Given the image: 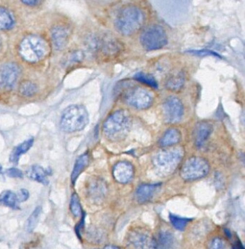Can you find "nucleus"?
Wrapping results in <instances>:
<instances>
[{
    "label": "nucleus",
    "mask_w": 245,
    "mask_h": 249,
    "mask_svg": "<svg viewBox=\"0 0 245 249\" xmlns=\"http://www.w3.org/2000/svg\"><path fill=\"white\" fill-rule=\"evenodd\" d=\"M18 199L19 202H26L29 198V192L27 189H21L19 190L18 193L17 195Z\"/></svg>",
    "instance_id": "72a5a7b5"
},
{
    "label": "nucleus",
    "mask_w": 245,
    "mask_h": 249,
    "mask_svg": "<svg viewBox=\"0 0 245 249\" xmlns=\"http://www.w3.org/2000/svg\"><path fill=\"white\" fill-rule=\"evenodd\" d=\"M38 88L36 84L31 81H25L20 84L19 91L21 95L26 97H32L37 92Z\"/></svg>",
    "instance_id": "c756f323"
},
{
    "label": "nucleus",
    "mask_w": 245,
    "mask_h": 249,
    "mask_svg": "<svg viewBox=\"0 0 245 249\" xmlns=\"http://www.w3.org/2000/svg\"><path fill=\"white\" fill-rule=\"evenodd\" d=\"M213 126L209 122H202L197 124L193 132L194 144L195 147L201 148L212 133Z\"/></svg>",
    "instance_id": "2eb2a0df"
},
{
    "label": "nucleus",
    "mask_w": 245,
    "mask_h": 249,
    "mask_svg": "<svg viewBox=\"0 0 245 249\" xmlns=\"http://www.w3.org/2000/svg\"><path fill=\"white\" fill-rule=\"evenodd\" d=\"M169 220H170L171 224L176 230H179V231H183L188 223L192 221V219L169 213Z\"/></svg>",
    "instance_id": "c85d7f7f"
},
{
    "label": "nucleus",
    "mask_w": 245,
    "mask_h": 249,
    "mask_svg": "<svg viewBox=\"0 0 245 249\" xmlns=\"http://www.w3.org/2000/svg\"><path fill=\"white\" fill-rule=\"evenodd\" d=\"M50 49L47 42L38 36H28L20 42L18 52L22 59L29 63H36L46 57Z\"/></svg>",
    "instance_id": "7ed1b4c3"
},
{
    "label": "nucleus",
    "mask_w": 245,
    "mask_h": 249,
    "mask_svg": "<svg viewBox=\"0 0 245 249\" xmlns=\"http://www.w3.org/2000/svg\"><path fill=\"white\" fill-rule=\"evenodd\" d=\"M134 78L136 81H139V82L141 83L144 85L148 86V87L155 89L158 88L157 81L155 79L153 75H150V74L144 73L142 72H138L134 75Z\"/></svg>",
    "instance_id": "bb28decb"
},
{
    "label": "nucleus",
    "mask_w": 245,
    "mask_h": 249,
    "mask_svg": "<svg viewBox=\"0 0 245 249\" xmlns=\"http://www.w3.org/2000/svg\"><path fill=\"white\" fill-rule=\"evenodd\" d=\"M89 162H90V155H89L88 152L84 153L77 159L74 163L72 172H71V178H70L73 186L75 185L76 181L80 174L88 166Z\"/></svg>",
    "instance_id": "412c9836"
},
{
    "label": "nucleus",
    "mask_w": 245,
    "mask_h": 249,
    "mask_svg": "<svg viewBox=\"0 0 245 249\" xmlns=\"http://www.w3.org/2000/svg\"><path fill=\"white\" fill-rule=\"evenodd\" d=\"M0 205L13 210L20 209L17 195L10 190H4L0 194Z\"/></svg>",
    "instance_id": "4be33fe9"
},
{
    "label": "nucleus",
    "mask_w": 245,
    "mask_h": 249,
    "mask_svg": "<svg viewBox=\"0 0 245 249\" xmlns=\"http://www.w3.org/2000/svg\"><path fill=\"white\" fill-rule=\"evenodd\" d=\"M88 194L90 199L95 202H102L105 199L107 192L106 183L103 180H93L88 188Z\"/></svg>",
    "instance_id": "f3484780"
},
{
    "label": "nucleus",
    "mask_w": 245,
    "mask_h": 249,
    "mask_svg": "<svg viewBox=\"0 0 245 249\" xmlns=\"http://www.w3.org/2000/svg\"><path fill=\"white\" fill-rule=\"evenodd\" d=\"M128 242L134 249H154L155 239L148 233L142 231H131L128 236Z\"/></svg>",
    "instance_id": "ddd939ff"
},
{
    "label": "nucleus",
    "mask_w": 245,
    "mask_h": 249,
    "mask_svg": "<svg viewBox=\"0 0 245 249\" xmlns=\"http://www.w3.org/2000/svg\"><path fill=\"white\" fill-rule=\"evenodd\" d=\"M161 183H143L135 192L136 200L140 204L150 202L160 191Z\"/></svg>",
    "instance_id": "4468645a"
},
{
    "label": "nucleus",
    "mask_w": 245,
    "mask_h": 249,
    "mask_svg": "<svg viewBox=\"0 0 245 249\" xmlns=\"http://www.w3.org/2000/svg\"><path fill=\"white\" fill-rule=\"evenodd\" d=\"M70 209L71 214L76 218L82 216L83 209L80 204V198L77 193H73L70 199Z\"/></svg>",
    "instance_id": "cd10ccee"
},
{
    "label": "nucleus",
    "mask_w": 245,
    "mask_h": 249,
    "mask_svg": "<svg viewBox=\"0 0 245 249\" xmlns=\"http://www.w3.org/2000/svg\"><path fill=\"white\" fill-rule=\"evenodd\" d=\"M89 47L96 54L105 58L115 56L121 51V43L112 36H102L93 37L88 41Z\"/></svg>",
    "instance_id": "1a4fd4ad"
},
{
    "label": "nucleus",
    "mask_w": 245,
    "mask_h": 249,
    "mask_svg": "<svg viewBox=\"0 0 245 249\" xmlns=\"http://www.w3.org/2000/svg\"><path fill=\"white\" fill-rule=\"evenodd\" d=\"M121 94L122 100L137 110H146L153 104V97L150 93L137 86H128L123 91H121Z\"/></svg>",
    "instance_id": "423d86ee"
},
{
    "label": "nucleus",
    "mask_w": 245,
    "mask_h": 249,
    "mask_svg": "<svg viewBox=\"0 0 245 249\" xmlns=\"http://www.w3.org/2000/svg\"><path fill=\"white\" fill-rule=\"evenodd\" d=\"M132 119L127 110H118L111 113L102 126L104 135L109 141H122L131 130Z\"/></svg>",
    "instance_id": "f03ea898"
},
{
    "label": "nucleus",
    "mask_w": 245,
    "mask_h": 249,
    "mask_svg": "<svg viewBox=\"0 0 245 249\" xmlns=\"http://www.w3.org/2000/svg\"><path fill=\"white\" fill-rule=\"evenodd\" d=\"M182 139V134L179 129L171 128L165 132L163 136L159 140L158 145L161 148H167L176 145Z\"/></svg>",
    "instance_id": "aec40b11"
},
{
    "label": "nucleus",
    "mask_w": 245,
    "mask_h": 249,
    "mask_svg": "<svg viewBox=\"0 0 245 249\" xmlns=\"http://www.w3.org/2000/svg\"><path fill=\"white\" fill-rule=\"evenodd\" d=\"M176 240L173 233L168 230L160 231L155 239L153 249H176Z\"/></svg>",
    "instance_id": "6ab92c4d"
},
{
    "label": "nucleus",
    "mask_w": 245,
    "mask_h": 249,
    "mask_svg": "<svg viewBox=\"0 0 245 249\" xmlns=\"http://www.w3.org/2000/svg\"><path fill=\"white\" fill-rule=\"evenodd\" d=\"M21 2L24 5H28V6H36L40 3V1H38V0H23V1H21Z\"/></svg>",
    "instance_id": "c9c22d12"
},
{
    "label": "nucleus",
    "mask_w": 245,
    "mask_h": 249,
    "mask_svg": "<svg viewBox=\"0 0 245 249\" xmlns=\"http://www.w3.org/2000/svg\"><path fill=\"white\" fill-rule=\"evenodd\" d=\"M145 22V14L135 5L124 7L117 14L115 24L117 31L124 36H131L137 33Z\"/></svg>",
    "instance_id": "f257e3e1"
},
{
    "label": "nucleus",
    "mask_w": 245,
    "mask_h": 249,
    "mask_svg": "<svg viewBox=\"0 0 245 249\" xmlns=\"http://www.w3.org/2000/svg\"><path fill=\"white\" fill-rule=\"evenodd\" d=\"M85 216H86V214H85V213H83L81 216V219L79 221L78 224L75 226V233L79 239L81 238V233L83 231L82 230H83V228H84Z\"/></svg>",
    "instance_id": "473e14b6"
},
{
    "label": "nucleus",
    "mask_w": 245,
    "mask_h": 249,
    "mask_svg": "<svg viewBox=\"0 0 245 249\" xmlns=\"http://www.w3.org/2000/svg\"><path fill=\"white\" fill-rule=\"evenodd\" d=\"M210 249H230V248L224 239L217 237L211 240Z\"/></svg>",
    "instance_id": "7c9ffc66"
},
{
    "label": "nucleus",
    "mask_w": 245,
    "mask_h": 249,
    "mask_svg": "<svg viewBox=\"0 0 245 249\" xmlns=\"http://www.w3.org/2000/svg\"><path fill=\"white\" fill-rule=\"evenodd\" d=\"M83 53L81 52H74L70 55L68 58L69 61L71 62H79L83 59Z\"/></svg>",
    "instance_id": "f704fd0d"
},
{
    "label": "nucleus",
    "mask_w": 245,
    "mask_h": 249,
    "mask_svg": "<svg viewBox=\"0 0 245 249\" xmlns=\"http://www.w3.org/2000/svg\"><path fill=\"white\" fill-rule=\"evenodd\" d=\"M1 46H2V45H1V39H0V52H1Z\"/></svg>",
    "instance_id": "ea45409f"
},
{
    "label": "nucleus",
    "mask_w": 245,
    "mask_h": 249,
    "mask_svg": "<svg viewBox=\"0 0 245 249\" xmlns=\"http://www.w3.org/2000/svg\"><path fill=\"white\" fill-rule=\"evenodd\" d=\"M14 18L5 8L0 7V30H10L14 25Z\"/></svg>",
    "instance_id": "393cba45"
},
{
    "label": "nucleus",
    "mask_w": 245,
    "mask_h": 249,
    "mask_svg": "<svg viewBox=\"0 0 245 249\" xmlns=\"http://www.w3.org/2000/svg\"><path fill=\"white\" fill-rule=\"evenodd\" d=\"M26 175H27L28 178L32 180L47 186L49 183L48 176L52 175V171L50 168L44 169L41 166L35 164V165L31 166L28 169Z\"/></svg>",
    "instance_id": "a211bd4d"
},
{
    "label": "nucleus",
    "mask_w": 245,
    "mask_h": 249,
    "mask_svg": "<svg viewBox=\"0 0 245 249\" xmlns=\"http://www.w3.org/2000/svg\"><path fill=\"white\" fill-rule=\"evenodd\" d=\"M2 167H1V164H0V176H1V174H2Z\"/></svg>",
    "instance_id": "58836bf2"
},
{
    "label": "nucleus",
    "mask_w": 245,
    "mask_h": 249,
    "mask_svg": "<svg viewBox=\"0 0 245 249\" xmlns=\"http://www.w3.org/2000/svg\"><path fill=\"white\" fill-rule=\"evenodd\" d=\"M210 166L205 159L199 157H192L182 164L180 176L186 181H193L206 177L210 173Z\"/></svg>",
    "instance_id": "0eeeda50"
},
{
    "label": "nucleus",
    "mask_w": 245,
    "mask_h": 249,
    "mask_svg": "<svg viewBox=\"0 0 245 249\" xmlns=\"http://www.w3.org/2000/svg\"><path fill=\"white\" fill-rule=\"evenodd\" d=\"M112 176L114 179L121 184L130 183L134 176V166L128 161H119L112 169Z\"/></svg>",
    "instance_id": "f8f14e48"
},
{
    "label": "nucleus",
    "mask_w": 245,
    "mask_h": 249,
    "mask_svg": "<svg viewBox=\"0 0 245 249\" xmlns=\"http://www.w3.org/2000/svg\"><path fill=\"white\" fill-rule=\"evenodd\" d=\"M140 43L146 51L159 50L167 44V35L160 26H150L141 33Z\"/></svg>",
    "instance_id": "6e6552de"
},
{
    "label": "nucleus",
    "mask_w": 245,
    "mask_h": 249,
    "mask_svg": "<svg viewBox=\"0 0 245 249\" xmlns=\"http://www.w3.org/2000/svg\"><path fill=\"white\" fill-rule=\"evenodd\" d=\"M34 143L33 138L26 140L24 142L17 145L12 151L10 156V161L13 164H16L18 163L19 159L23 154H26L31 148Z\"/></svg>",
    "instance_id": "5701e85b"
},
{
    "label": "nucleus",
    "mask_w": 245,
    "mask_h": 249,
    "mask_svg": "<svg viewBox=\"0 0 245 249\" xmlns=\"http://www.w3.org/2000/svg\"><path fill=\"white\" fill-rule=\"evenodd\" d=\"M51 37L54 48L56 50H62L68 43L70 31L64 26H55L51 30Z\"/></svg>",
    "instance_id": "dca6fc26"
},
{
    "label": "nucleus",
    "mask_w": 245,
    "mask_h": 249,
    "mask_svg": "<svg viewBox=\"0 0 245 249\" xmlns=\"http://www.w3.org/2000/svg\"><path fill=\"white\" fill-rule=\"evenodd\" d=\"M5 173L8 177L12 178H23V172L16 167L7 169Z\"/></svg>",
    "instance_id": "2f4dec72"
},
{
    "label": "nucleus",
    "mask_w": 245,
    "mask_h": 249,
    "mask_svg": "<svg viewBox=\"0 0 245 249\" xmlns=\"http://www.w3.org/2000/svg\"><path fill=\"white\" fill-rule=\"evenodd\" d=\"M184 157L183 148L180 147L163 149L153 157L152 162L158 174L167 176L177 168Z\"/></svg>",
    "instance_id": "20e7f679"
},
{
    "label": "nucleus",
    "mask_w": 245,
    "mask_h": 249,
    "mask_svg": "<svg viewBox=\"0 0 245 249\" xmlns=\"http://www.w3.org/2000/svg\"><path fill=\"white\" fill-rule=\"evenodd\" d=\"M185 84V75L184 72H179L168 78L166 87L171 91H179L182 89Z\"/></svg>",
    "instance_id": "b1692460"
},
{
    "label": "nucleus",
    "mask_w": 245,
    "mask_h": 249,
    "mask_svg": "<svg viewBox=\"0 0 245 249\" xmlns=\"http://www.w3.org/2000/svg\"><path fill=\"white\" fill-rule=\"evenodd\" d=\"M89 122V115L84 106L72 105L63 112L60 121L61 130L67 133L83 130Z\"/></svg>",
    "instance_id": "39448f33"
},
{
    "label": "nucleus",
    "mask_w": 245,
    "mask_h": 249,
    "mask_svg": "<svg viewBox=\"0 0 245 249\" xmlns=\"http://www.w3.org/2000/svg\"><path fill=\"white\" fill-rule=\"evenodd\" d=\"M163 113L166 123H179L184 115V107L181 100L175 96L167 97L163 103Z\"/></svg>",
    "instance_id": "9d476101"
},
{
    "label": "nucleus",
    "mask_w": 245,
    "mask_h": 249,
    "mask_svg": "<svg viewBox=\"0 0 245 249\" xmlns=\"http://www.w3.org/2000/svg\"><path fill=\"white\" fill-rule=\"evenodd\" d=\"M18 67L13 63H6L0 67V88L5 91H10L18 79Z\"/></svg>",
    "instance_id": "9b49d317"
},
{
    "label": "nucleus",
    "mask_w": 245,
    "mask_h": 249,
    "mask_svg": "<svg viewBox=\"0 0 245 249\" xmlns=\"http://www.w3.org/2000/svg\"><path fill=\"white\" fill-rule=\"evenodd\" d=\"M102 249H120L118 246H114V245H107V246H105Z\"/></svg>",
    "instance_id": "4c0bfd02"
},
{
    "label": "nucleus",
    "mask_w": 245,
    "mask_h": 249,
    "mask_svg": "<svg viewBox=\"0 0 245 249\" xmlns=\"http://www.w3.org/2000/svg\"><path fill=\"white\" fill-rule=\"evenodd\" d=\"M41 213H42V208L40 206L36 207L33 212L31 214L30 216L28 218L26 222V230L28 232L31 233L35 230L37 225L39 218L40 216Z\"/></svg>",
    "instance_id": "a878e982"
},
{
    "label": "nucleus",
    "mask_w": 245,
    "mask_h": 249,
    "mask_svg": "<svg viewBox=\"0 0 245 249\" xmlns=\"http://www.w3.org/2000/svg\"><path fill=\"white\" fill-rule=\"evenodd\" d=\"M232 249H244L243 245L241 243L240 240H236L235 242L234 245H233V248Z\"/></svg>",
    "instance_id": "e433bc0d"
}]
</instances>
